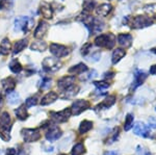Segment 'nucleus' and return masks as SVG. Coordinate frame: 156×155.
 Returning <instances> with one entry per match:
<instances>
[{
  "mask_svg": "<svg viewBox=\"0 0 156 155\" xmlns=\"http://www.w3.org/2000/svg\"><path fill=\"white\" fill-rule=\"evenodd\" d=\"M115 103V96L112 95V96H108L106 99L103 100L100 104H98L96 106V111H101V109H107L109 107H112Z\"/></svg>",
  "mask_w": 156,
  "mask_h": 155,
  "instance_id": "obj_16",
  "label": "nucleus"
},
{
  "mask_svg": "<svg viewBox=\"0 0 156 155\" xmlns=\"http://www.w3.org/2000/svg\"><path fill=\"white\" fill-rule=\"evenodd\" d=\"M155 111H156V107H155Z\"/></svg>",
  "mask_w": 156,
  "mask_h": 155,
  "instance_id": "obj_51",
  "label": "nucleus"
},
{
  "mask_svg": "<svg viewBox=\"0 0 156 155\" xmlns=\"http://www.w3.org/2000/svg\"><path fill=\"white\" fill-rule=\"evenodd\" d=\"M7 101H9V104L14 105V104L19 103L20 101V95L15 91H12L9 93H7Z\"/></svg>",
  "mask_w": 156,
  "mask_h": 155,
  "instance_id": "obj_29",
  "label": "nucleus"
},
{
  "mask_svg": "<svg viewBox=\"0 0 156 155\" xmlns=\"http://www.w3.org/2000/svg\"><path fill=\"white\" fill-rule=\"evenodd\" d=\"M118 44L123 48H129L132 45L133 37L130 33H120L117 37Z\"/></svg>",
  "mask_w": 156,
  "mask_h": 155,
  "instance_id": "obj_13",
  "label": "nucleus"
},
{
  "mask_svg": "<svg viewBox=\"0 0 156 155\" xmlns=\"http://www.w3.org/2000/svg\"><path fill=\"white\" fill-rule=\"evenodd\" d=\"M87 67L85 66L84 64H82V62H80V64L76 65V66H73L72 68L69 69V73L71 74H81L83 73V72H87Z\"/></svg>",
  "mask_w": 156,
  "mask_h": 155,
  "instance_id": "obj_25",
  "label": "nucleus"
},
{
  "mask_svg": "<svg viewBox=\"0 0 156 155\" xmlns=\"http://www.w3.org/2000/svg\"><path fill=\"white\" fill-rule=\"evenodd\" d=\"M9 50H11V43H9V40L3 39L1 43H0V54L6 55V54H9Z\"/></svg>",
  "mask_w": 156,
  "mask_h": 155,
  "instance_id": "obj_26",
  "label": "nucleus"
},
{
  "mask_svg": "<svg viewBox=\"0 0 156 155\" xmlns=\"http://www.w3.org/2000/svg\"><path fill=\"white\" fill-rule=\"evenodd\" d=\"M22 136L25 143H32V142H37L41 139V133H40L39 129H23L21 131Z\"/></svg>",
  "mask_w": 156,
  "mask_h": 155,
  "instance_id": "obj_7",
  "label": "nucleus"
},
{
  "mask_svg": "<svg viewBox=\"0 0 156 155\" xmlns=\"http://www.w3.org/2000/svg\"><path fill=\"white\" fill-rule=\"evenodd\" d=\"M71 114H72L71 108H65L64 111H51L50 112L51 119L53 120L54 123H56V124L67 122Z\"/></svg>",
  "mask_w": 156,
  "mask_h": 155,
  "instance_id": "obj_6",
  "label": "nucleus"
},
{
  "mask_svg": "<svg viewBox=\"0 0 156 155\" xmlns=\"http://www.w3.org/2000/svg\"><path fill=\"white\" fill-rule=\"evenodd\" d=\"M124 23L129 24L130 27L133 29H140L145 27L151 26L154 23V20L147 16H135V17H126V20L124 19Z\"/></svg>",
  "mask_w": 156,
  "mask_h": 155,
  "instance_id": "obj_1",
  "label": "nucleus"
},
{
  "mask_svg": "<svg viewBox=\"0 0 156 155\" xmlns=\"http://www.w3.org/2000/svg\"><path fill=\"white\" fill-rule=\"evenodd\" d=\"M12 5V0H0V9H9Z\"/></svg>",
  "mask_w": 156,
  "mask_h": 155,
  "instance_id": "obj_36",
  "label": "nucleus"
},
{
  "mask_svg": "<svg viewBox=\"0 0 156 155\" xmlns=\"http://www.w3.org/2000/svg\"><path fill=\"white\" fill-rule=\"evenodd\" d=\"M133 121H134V116L132 114H128L125 118V123H124V129L125 131H129L130 129L133 127Z\"/></svg>",
  "mask_w": 156,
  "mask_h": 155,
  "instance_id": "obj_31",
  "label": "nucleus"
},
{
  "mask_svg": "<svg viewBox=\"0 0 156 155\" xmlns=\"http://www.w3.org/2000/svg\"><path fill=\"white\" fill-rule=\"evenodd\" d=\"M50 52H51L56 58H60V57H65L69 54V49L66 46L60 44H51L50 45Z\"/></svg>",
  "mask_w": 156,
  "mask_h": 155,
  "instance_id": "obj_10",
  "label": "nucleus"
},
{
  "mask_svg": "<svg viewBox=\"0 0 156 155\" xmlns=\"http://www.w3.org/2000/svg\"><path fill=\"white\" fill-rule=\"evenodd\" d=\"M0 137H1L4 142H9V139H11L9 130H6V129H1V131H0Z\"/></svg>",
  "mask_w": 156,
  "mask_h": 155,
  "instance_id": "obj_38",
  "label": "nucleus"
},
{
  "mask_svg": "<svg viewBox=\"0 0 156 155\" xmlns=\"http://www.w3.org/2000/svg\"><path fill=\"white\" fill-rule=\"evenodd\" d=\"M112 11V5L109 3H102L96 9V12L100 17H106Z\"/></svg>",
  "mask_w": 156,
  "mask_h": 155,
  "instance_id": "obj_18",
  "label": "nucleus"
},
{
  "mask_svg": "<svg viewBox=\"0 0 156 155\" xmlns=\"http://www.w3.org/2000/svg\"><path fill=\"white\" fill-rule=\"evenodd\" d=\"M62 64L58 61V58H54V57H46L43 61V68L46 72H55L57 71Z\"/></svg>",
  "mask_w": 156,
  "mask_h": 155,
  "instance_id": "obj_9",
  "label": "nucleus"
},
{
  "mask_svg": "<svg viewBox=\"0 0 156 155\" xmlns=\"http://www.w3.org/2000/svg\"><path fill=\"white\" fill-rule=\"evenodd\" d=\"M2 105H3V98H2V96L0 95V108L2 107Z\"/></svg>",
  "mask_w": 156,
  "mask_h": 155,
  "instance_id": "obj_47",
  "label": "nucleus"
},
{
  "mask_svg": "<svg viewBox=\"0 0 156 155\" xmlns=\"http://www.w3.org/2000/svg\"><path fill=\"white\" fill-rule=\"evenodd\" d=\"M9 69H11V71L14 72V73H20L22 70V66L17 59H14V61H12L11 64H9Z\"/></svg>",
  "mask_w": 156,
  "mask_h": 155,
  "instance_id": "obj_33",
  "label": "nucleus"
},
{
  "mask_svg": "<svg viewBox=\"0 0 156 155\" xmlns=\"http://www.w3.org/2000/svg\"><path fill=\"white\" fill-rule=\"evenodd\" d=\"M50 86H51V79L47 78V77L43 78L42 84H41V89L42 90H47V89H49Z\"/></svg>",
  "mask_w": 156,
  "mask_h": 155,
  "instance_id": "obj_40",
  "label": "nucleus"
},
{
  "mask_svg": "<svg viewBox=\"0 0 156 155\" xmlns=\"http://www.w3.org/2000/svg\"><path fill=\"white\" fill-rule=\"evenodd\" d=\"M74 82H75V76H73V75L64 76L60 79H58V81H57V86H58L59 90L65 91V90L69 89L70 86H74Z\"/></svg>",
  "mask_w": 156,
  "mask_h": 155,
  "instance_id": "obj_12",
  "label": "nucleus"
},
{
  "mask_svg": "<svg viewBox=\"0 0 156 155\" xmlns=\"http://www.w3.org/2000/svg\"><path fill=\"white\" fill-rule=\"evenodd\" d=\"M125 55H126V51L122 48H117L112 52V64L115 65L117 62H119L121 59L123 58Z\"/></svg>",
  "mask_w": 156,
  "mask_h": 155,
  "instance_id": "obj_22",
  "label": "nucleus"
},
{
  "mask_svg": "<svg viewBox=\"0 0 156 155\" xmlns=\"http://www.w3.org/2000/svg\"><path fill=\"white\" fill-rule=\"evenodd\" d=\"M104 27H105V23L102 20H100L99 18H94L89 29L93 33H99V32H101L104 29Z\"/></svg>",
  "mask_w": 156,
  "mask_h": 155,
  "instance_id": "obj_14",
  "label": "nucleus"
},
{
  "mask_svg": "<svg viewBox=\"0 0 156 155\" xmlns=\"http://www.w3.org/2000/svg\"><path fill=\"white\" fill-rule=\"evenodd\" d=\"M92 128H93V122L89 121V120H84V121H82L81 123H80L78 131H79V133L84 134V133H87V132H89Z\"/></svg>",
  "mask_w": 156,
  "mask_h": 155,
  "instance_id": "obj_24",
  "label": "nucleus"
},
{
  "mask_svg": "<svg viewBox=\"0 0 156 155\" xmlns=\"http://www.w3.org/2000/svg\"><path fill=\"white\" fill-rule=\"evenodd\" d=\"M37 103V96L30 97L26 100V107H32Z\"/></svg>",
  "mask_w": 156,
  "mask_h": 155,
  "instance_id": "obj_41",
  "label": "nucleus"
},
{
  "mask_svg": "<svg viewBox=\"0 0 156 155\" xmlns=\"http://www.w3.org/2000/svg\"><path fill=\"white\" fill-rule=\"evenodd\" d=\"M58 98V95L55 92H49L46 94L41 100V105H49V104L53 103V102Z\"/></svg>",
  "mask_w": 156,
  "mask_h": 155,
  "instance_id": "obj_20",
  "label": "nucleus"
},
{
  "mask_svg": "<svg viewBox=\"0 0 156 155\" xmlns=\"http://www.w3.org/2000/svg\"><path fill=\"white\" fill-rule=\"evenodd\" d=\"M62 136V131L60 130L59 127L50 123L49 126L47 127L46 133H45V136H46L47 141H49L52 143V142H55L58 139H60Z\"/></svg>",
  "mask_w": 156,
  "mask_h": 155,
  "instance_id": "obj_4",
  "label": "nucleus"
},
{
  "mask_svg": "<svg viewBox=\"0 0 156 155\" xmlns=\"http://www.w3.org/2000/svg\"><path fill=\"white\" fill-rule=\"evenodd\" d=\"M89 107H90V102L87 101V100H82V99L75 100L71 106V112H72V114L78 116V114H80L81 112L87 111Z\"/></svg>",
  "mask_w": 156,
  "mask_h": 155,
  "instance_id": "obj_8",
  "label": "nucleus"
},
{
  "mask_svg": "<svg viewBox=\"0 0 156 155\" xmlns=\"http://www.w3.org/2000/svg\"><path fill=\"white\" fill-rule=\"evenodd\" d=\"M78 91H79V87L78 86H70L69 89L65 90V91H62V95H60V98L64 100H69V99H73L75 96L77 95Z\"/></svg>",
  "mask_w": 156,
  "mask_h": 155,
  "instance_id": "obj_15",
  "label": "nucleus"
},
{
  "mask_svg": "<svg viewBox=\"0 0 156 155\" xmlns=\"http://www.w3.org/2000/svg\"><path fill=\"white\" fill-rule=\"evenodd\" d=\"M59 155H67V154H64V153H62V154H59Z\"/></svg>",
  "mask_w": 156,
  "mask_h": 155,
  "instance_id": "obj_50",
  "label": "nucleus"
},
{
  "mask_svg": "<svg viewBox=\"0 0 156 155\" xmlns=\"http://www.w3.org/2000/svg\"><path fill=\"white\" fill-rule=\"evenodd\" d=\"M15 114H16L17 118L19 120H22V121L25 119H27V117H28V112H27L26 106L25 105H21L19 108H17L16 111H15Z\"/></svg>",
  "mask_w": 156,
  "mask_h": 155,
  "instance_id": "obj_28",
  "label": "nucleus"
},
{
  "mask_svg": "<svg viewBox=\"0 0 156 155\" xmlns=\"http://www.w3.org/2000/svg\"><path fill=\"white\" fill-rule=\"evenodd\" d=\"M41 12H42V15L44 18L46 19H50L52 18V15H53V9H51L50 4L46 3V2H43L41 4Z\"/></svg>",
  "mask_w": 156,
  "mask_h": 155,
  "instance_id": "obj_23",
  "label": "nucleus"
},
{
  "mask_svg": "<svg viewBox=\"0 0 156 155\" xmlns=\"http://www.w3.org/2000/svg\"><path fill=\"white\" fill-rule=\"evenodd\" d=\"M47 47V44L43 41H37L31 45V49L36 50V51H44Z\"/></svg>",
  "mask_w": 156,
  "mask_h": 155,
  "instance_id": "obj_34",
  "label": "nucleus"
},
{
  "mask_svg": "<svg viewBox=\"0 0 156 155\" xmlns=\"http://www.w3.org/2000/svg\"><path fill=\"white\" fill-rule=\"evenodd\" d=\"M148 123H149L150 128L156 129V117H150L149 120H148Z\"/></svg>",
  "mask_w": 156,
  "mask_h": 155,
  "instance_id": "obj_42",
  "label": "nucleus"
},
{
  "mask_svg": "<svg viewBox=\"0 0 156 155\" xmlns=\"http://www.w3.org/2000/svg\"><path fill=\"white\" fill-rule=\"evenodd\" d=\"M0 127L1 129L11 130V117L9 112L4 111L0 114Z\"/></svg>",
  "mask_w": 156,
  "mask_h": 155,
  "instance_id": "obj_19",
  "label": "nucleus"
},
{
  "mask_svg": "<svg viewBox=\"0 0 156 155\" xmlns=\"http://www.w3.org/2000/svg\"><path fill=\"white\" fill-rule=\"evenodd\" d=\"M94 84L98 87V90H102V91H103V90L108 89L109 86H110V84L108 83V82H106V81H95Z\"/></svg>",
  "mask_w": 156,
  "mask_h": 155,
  "instance_id": "obj_37",
  "label": "nucleus"
},
{
  "mask_svg": "<svg viewBox=\"0 0 156 155\" xmlns=\"http://www.w3.org/2000/svg\"><path fill=\"white\" fill-rule=\"evenodd\" d=\"M2 86H3V89L6 93H9V92L14 91L15 86H16V81H15L14 78L12 77H7L4 80H2Z\"/></svg>",
  "mask_w": 156,
  "mask_h": 155,
  "instance_id": "obj_21",
  "label": "nucleus"
},
{
  "mask_svg": "<svg viewBox=\"0 0 156 155\" xmlns=\"http://www.w3.org/2000/svg\"><path fill=\"white\" fill-rule=\"evenodd\" d=\"M0 155H6V150H0Z\"/></svg>",
  "mask_w": 156,
  "mask_h": 155,
  "instance_id": "obj_48",
  "label": "nucleus"
},
{
  "mask_svg": "<svg viewBox=\"0 0 156 155\" xmlns=\"http://www.w3.org/2000/svg\"><path fill=\"white\" fill-rule=\"evenodd\" d=\"M48 28H49L48 23H46L45 21H40L36 31H34V37H36L37 39H41L42 37H44L45 34H46Z\"/></svg>",
  "mask_w": 156,
  "mask_h": 155,
  "instance_id": "obj_17",
  "label": "nucleus"
},
{
  "mask_svg": "<svg viewBox=\"0 0 156 155\" xmlns=\"http://www.w3.org/2000/svg\"><path fill=\"white\" fill-rule=\"evenodd\" d=\"M100 56H101V54L99 53V52H96V53H94L92 56H90V58H89L90 62H97L100 59Z\"/></svg>",
  "mask_w": 156,
  "mask_h": 155,
  "instance_id": "obj_43",
  "label": "nucleus"
},
{
  "mask_svg": "<svg viewBox=\"0 0 156 155\" xmlns=\"http://www.w3.org/2000/svg\"><path fill=\"white\" fill-rule=\"evenodd\" d=\"M151 51H152L153 53H155V54H156V47H155V48H152V49H151Z\"/></svg>",
  "mask_w": 156,
  "mask_h": 155,
  "instance_id": "obj_49",
  "label": "nucleus"
},
{
  "mask_svg": "<svg viewBox=\"0 0 156 155\" xmlns=\"http://www.w3.org/2000/svg\"><path fill=\"white\" fill-rule=\"evenodd\" d=\"M32 21L27 17H19L15 20L14 29L17 32H27L28 29L31 27Z\"/></svg>",
  "mask_w": 156,
  "mask_h": 155,
  "instance_id": "obj_3",
  "label": "nucleus"
},
{
  "mask_svg": "<svg viewBox=\"0 0 156 155\" xmlns=\"http://www.w3.org/2000/svg\"><path fill=\"white\" fill-rule=\"evenodd\" d=\"M148 75L145 73L142 70H135L134 72V79H133V82L131 84V90H136L138 86H140L143 83L145 82V80L147 79Z\"/></svg>",
  "mask_w": 156,
  "mask_h": 155,
  "instance_id": "obj_11",
  "label": "nucleus"
},
{
  "mask_svg": "<svg viewBox=\"0 0 156 155\" xmlns=\"http://www.w3.org/2000/svg\"><path fill=\"white\" fill-rule=\"evenodd\" d=\"M27 40L25 39V40H20V41L18 42H16L14 45V48H12V50H14V54H17V53H19V52H21L22 50H23L25 47L27 46Z\"/></svg>",
  "mask_w": 156,
  "mask_h": 155,
  "instance_id": "obj_27",
  "label": "nucleus"
},
{
  "mask_svg": "<svg viewBox=\"0 0 156 155\" xmlns=\"http://www.w3.org/2000/svg\"><path fill=\"white\" fill-rule=\"evenodd\" d=\"M115 36L112 33H105V34H100L99 37H97L95 39V44L98 47L101 48H106V49H112L115 45Z\"/></svg>",
  "mask_w": 156,
  "mask_h": 155,
  "instance_id": "obj_2",
  "label": "nucleus"
},
{
  "mask_svg": "<svg viewBox=\"0 0 156 155\" xmlns=\"http://www.w3.org/2000/svg\"><path fill=\"white\" fill-rule=\"evenodd\" d=\"M144 11L147 12L149 16H156V4L155 3H151V4H147V5L144 6Z\"/></svg>",
  "mask_w": 156,
  "mask_h": 155,
  "instance_id": "obj_35",
  "label": "nucleus"
},
{
  "mask_svg": "<svg viewBox=\"0 0 156 155\" xmlns=\"http://www.w3.org/2000/svg\"><path fill=\"white\" fill-rule=\"evenodd\" d=\"M149 72L151 75H156V65H153V66L151 67Z\"/></svg>",
  "mask_w": 156,
  "mask_h": 155,
  "instance_id": "obj_44",
  "label": "nucleus"
},
{
  "mask_svg": "<svg viewBox=\"0 0 156 155\" xmlns=\"http://www.w3.org/2000/svg\"><path fill=\"white\" fill-rule=\"evenodd\" d=\"M85 153V147L82 143H78L73 147L71 155H83Z\"/></svg>",
  "mask_w": 156,
  "mask_h": 155,
  "instance_id": "obj_30",
  "label": "nucleus"
},
{
  "mask_svg": "<svg viewBox=\"0 0 156 155\" xmlns=\"http://www.w3.org/2000/svg\"><path fill=\"white\" fill-rule=\"evenodd\" d=\"M138 152H140V155H152L149 151H145V150H143V149H142V151H140V150L138 149Z\"/></svg>",
  "mask_w": 156,
  "mask_h": 155,
  "instance_id": "obj_46",
  "label": "nucleus"
},
{
  "mask_svg": "<svg viewBox=\"0 0 156 155\" xmlns=\"http://www.w3.org/2000/svg\"><path fill=\"white\" fill-rule=\"evenodd\" d=\"M104 75H105V76H104L105 78H107V77H108V78H112V77L115 76V72H109V73L107 72V73H105Z\"/></svg>",
  "mask_w": 156,
  "mask_h": 155,
  "instance_id": "obj_45",
  "label": "nucleus"
},
{
  "mask_svg": "<svg viewBox=\"0 0 156 155\" xmlns=\"http://www.w3.org/2000/svg\"><path fill=\"white\" fill-rule=\"evenodd\" d=\"M95 5H96L95 0H85L82 7H83V11L85 12H90L95 9Z\"/></svg>",
  "mask_w": 156,
  "mask_h": 155,
  "instance_id": "obj_32",
  "label": "nucleus"
},
{
  "mask_svg": "<svg viewBox=\"0 0 156 155\" xmlns=\"http://www.w3.org/2000/svg\"><path fill=\"white\" fill-rule=\"evenodd\" d=\"M90 49H92V44H90V43L84 44L83 46L81 47V54H82L83 56H87V54L90 53Z\"/></svg>",
  "mask_w": 156,
  "mask_h": 155,
  "instance_id": "obj_39",
  "label": "nucleus"
},
{
  "mask_svg": "<svg viewBox=\"0 0 156 155\" xmlns=\"http://www.w3.org/2000/svg\"><path fill=\"white\" fill-rule=\"evenodd\" d=\"M133 133L135 136H142V137H150L151 136V128L149 127V125H146L145 123H142V122H136L134 125H133Z\"/></svg>",
  "mask_w": 156,
  "mask_h": 155,
  "instance_id": "obj_5",
  "label": "nucleus"
}]
</instances>
